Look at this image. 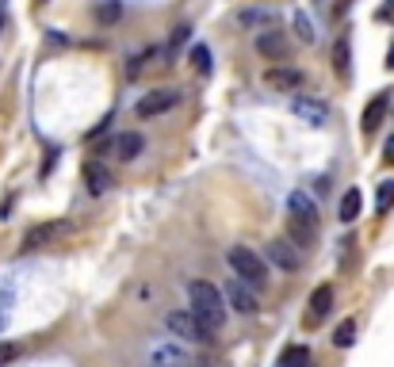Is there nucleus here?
<instances>
[{"mask_svg": "<svg viewBox=\"0 0 394 367\" xmlns=\"http://www.w3.org/2000/svg\"><path fill=\"white\" fill-rule=\"evenodd\" d=\"M187 58H192V65L203 73V77H207V73H211V50H207V46H203V42H195Z\"/></svg>", "mask_w": 394, "mask_h": 367, "instance_id": "obj_24", "label": "nucleus"}, {"mask_svg": "<svg viewBox=\"0 0 394 367\" xmlns=\"http://www.w3.org/2000/svg\"><path fill=\"white\" fill-rule=\"evenodd\" d=\"M279 16L268 12V8H241L238 12V23L241 27H253V31H272V23H276Z\"/></svg>", "mask_w": 394, "mask_h": 367, "instance_id": "obj_16", "label": "nucleus"}, {"mask_svg": "<svg viewBox=\"0 0 394 367\" xmlns=\"http://www.w3.org/2000/svg\"><path fill=\"white\" fill-rule=\"evenodd\" d=\"M333 69H337V77H349V39H337V46H333Z\"/></svg>", "mask_w": 394, "mask_h": 367, "instance_id": "obj_22", "label": "nucleus"}, {"mask_svg": "<svg viewBox=\"0 0 394 367\" xmlns=\"http://www.w3.org/2000/svg\"><path fill=\"white\" fill-rule=\"evenodd\" d=\"M287 50H291V42H287L284 31H260V35H257V54H265V58L284 62Z\"/></svg>", "mask_w": 394, "mask_h": 367, "instance_id": "obj_11", "label": "nucleus"}, {"mask_svg": "<svg viewBox=\"0 0 394 367\" xmlns=\"http://www.w3.org/2000/svg\"><path fill=\"white\" fill-rule=\"evenodd\" d=\"M142 149H146V138L138 134V130H123V134H115V138H111V142L104 146V153L119 157V161H134Z\"/></svg>", "mask_w": 394, "mask_h": 367, "instance_id": "obj_8", "label": "nucleus"}, {"mask_svg": "<svg viewBox=\"0 0 394 367\" xmlns=\"http://www.w3.org/2000/svg\"><path fill=\"white\" fill-rule=\"evenodd\" d=\"M330 310H333V287H330V284L314 287V295H311V310H306V325L325 322V318H330Z\"/></svg>", "mask_w": 394, "mask_h": 367, "instance_id": "obj_13", "label": "nucleus"}, {"mask_svg": "<svg viewBox=\"0 0 394 367\" xmlns=\"http://www.w3.org/2000/svg\"><path fill=\"white\" fill-rule=\"evenodd\" d=\"M383 157H387V161L394 165V134L387 138V146H383Z\"/></svg>", "mask_w": 394, "mask_h": 367, "instance_id": "obj_31", "label": "nucleus"}, {"mask_svg": "<svg viewBox=\"0 0 394 367\" xmlns=\"http://www.w3.org/2000/svg\"><path fill=\"white\" fill-rule=\"evenodd\" d=\"M291 111H295L306 127H325V122H330V103L314 100V96H295L291 100Z\"/></svg>", "mask_w": 394, "mask_h": 367, "instance_id": "obj_6", "label": "nucleus"}, {"mask_svg": "<svg viewBox=\"0 0 394 367\" xmlns=\"http://www.w3.org/2000/svg\"><path fill=\"white\" fill-rule=\"evenodd\" d=\"M387 107H390V92H379V96L364 107V134H375V130H379V122H383V115H387Z\"/></svg>", "mask_w": 394, "mask_h": 367, "instance_id": "obj_15", "label": "nucleus"}, {"mask_svg": "<svg viewBox=\"0 0 394 367\" xmlns=\"http://www.w3.org/2000/svg\"><path fill=\"white\" fill-rule=\"evenodd\" d=\"M149 54H153V50H146V54H138V58H130V62H127V77H130V81H134L138 73H142V65H146Z\"/></svg>", "mask_w": 394, "mask_h": 367, "instance_id": "obj_28", "label": "nucleus"}, {"mask_svg": "<svg viewBox=\"0 0 394 367\" xmlns=\"http://www.w3.org/2000/svg\"><path fill=\"white\" fill-rule=\"evenodd\" d=\"M333 344H337V348H352V344H356V318H344V322L337 325Z\"/></svg>", "mask_w": 394, "mask_h": 367, "instance_id": "obj_21", "label": "nucleus"}, {"mask_svg": "<svg viewBox=\"0 0 394 367\" xmlns=\"http://www.w3.org/2000/svg\"><path fill=\"white\" fill-rule=\"evenodd\" d=\"M311 363H314V356L306 344H291L284 352V360H279V367H311Z\"/></svg>", "mask_w": 394, "mask_h": 367, "instance_id": "obj_20", "label": "nucleus"}, {"mask_svg": "<svg viewBox=\"0 0 394 367\" xmlns=\"http://www.w3.org/2000/svg\"><path fill=\"white\" fill-rule=\"evenodd\" d=\"M265 81H268V88H276V92H295L299 84H303V73L299 69H268Z\"/></svg>", "mask_w": 394, "mask_h": 367, "instance_id": "obj_17", "label": "nucleus"}, {"mask_svg": "<svg viewBox=\"0 0 394 367\" xmlns=\"http://www.w3.org/2000/svg\"><path fill=\"white\" fill-rule=\"evenodd\" d=\"M119 16H123V4H119V0H100L96 4V20L100 23H115Z\"/></svg>", "mask_w": 394, "mask_h": 367, "instance_id": "obj_23", "label": "nucleus"}, {"mask_svg": "<svg viewBox=\"0 0 394 367\" xmlns=\"http://www.w3.org/2000/svg\"><path fill=\"white\" fill-rule=\"evenodd\" d=\"M69 238V222L65 219H54V222H39V226H31L27 230V238H23V249H50V245H58Z\"/></svg>", "mask_w": 394, "mask_h": 367, "instance_id": "obj_4", "label": "nucleus"}, {"mask_svg": "<svg viewBox=\"0 0 394 367\" xmlns=\"http://www.w3.org/2000/svg\"><path fill=\"white\" fill-rule=\"evenodd\" d=\"M222 295H226V303L238 310V314H257V295L245 287L241 276H230L226 284H222Z\"/></svg>", "mask_w": 394, "mask_h": 367, "instance_id": "obj_7", "label": "nucleus"}, {"mask_svg": "<svg viewBox=\"0 0 394 367\" xmlns=\"http://www.w3.org/2000/svg\"><path fill=\"white\" fill-rule=\"evenodd\" d=\"M387 69H394V42H390V50H387Z\"/></svg>", "mask_w": 394, "mask_h": 367, "instance_id": "obj_32", "label": "nucleus"}, {"mask_svg": "<svg viewBox=\"0 0 394 367\" xmlns=\"http://www.w3.org/2000/svg\"><path fill=\"white\" fill-rule=\"evenodd\" d=\"M295 31H299V39H303V42H314L318 39V31H314V23L306 20V12H295Z\"/></svg>", "mask_w": 394, "mask_h": 367, "instance_id": "obj_26", "label": "nucleus"}, {"mask_svg": "<svg viewBox=\"0 0 394 367\" xmlns=\"http://www.w3.org/2000/svg\"><path fill=\"white\" fill-rule=\"evenodd\" d=\"M375 20H379V23H394V0H387V4L375 12Z\"/></svg>", "mask_w": 394, "mask_h": 367, "instance_id": "obj_30", "label": "nucleus"}, {"mask_svg": "<svg viewBox=\"0 0 394 367\" xmlns=\"http://www.w3.org/2000/svg\"><path fill=\"white\" fill-rule=\"evenodd\" d=\"M268 260L276 268H284V272H299V268H303V252H299L291 241H272L268 245Z\"/></svg>", "mask_w": 394, "mask_h": 367, "instance_id": "obj_10", "label": "nucleus"}, {"mask_svg": "<svg viewBox=\"0 0 394 367\" xmlns=\"http://www.w3.org/2000/svg\"><path fill=\"white\" fill-rule=\"evenodd\" d=\"M16 356H20V344H0V367H8Z\"/></svg>", "mask_w": 394, "mask_h": 367, "instance_id": "obj_29", "label": "nucleus"}, {"mask_svg": "<svg viewBox=\"0 0 394 367\" xmlns=\"http://www.w3.org/2000/svg\"><path fill=\"white\" fill-rule=\"evenodd\" d=\"M81 176H84V187H88V195H108V192H111V173H108V165L88 161Z\"/></svg>", "mask_w": 394, "mask_h": 367, "instance_id": "obj_14", "label": "nucleus"}, {"mask_svg": "<svg viewBox=\"0 0 394 367\" xmlns=\"http://www.w3.org/2000/svg\"><path fill=\"white\" fill-rule=\"evenodd\" d=\"M187 35H192V27H176V31H173V39H168V46H165V58H173V54L180 50V46L187 42Z\"/></svg>", "mask_w": 394, "mask_h": 367, "instance_id": "obj_27", "label": "nucleus"}, {"mask_svg": "<svg viewBox=\"0 0 394 367\" xmlns=\"http://www.w3.org/2000/svg\"><path fill=\"white\" fill-rule=\"evenodd\" d=\"M176 100H180L176 88H153V92H146V96L134 103V115L138 119H157V115H165V111H173Z\"/></svg>", "mask_w": 394, "mask_h": 367, "instance_id": "obj_5", "label": "nucleus"}, {"mask_svg": "<svg viewBox=\"0 0 394 367\" xmlns=\"http://www.w3.org/2000/svg\"><path fill=\"white\" fill-rule=\"evenodd\" d=\"M390 206H394V180H383L379 184V195H375V211L387 214Z\"/></svg>", "mask_w": 394, "mask_h": 367, "instance_id": "obj_25", "label": "nucleus"}, {"mask_svg": "<svg viewBox=\"0 0 394 367\" xmlns=\"http://www.w3.org/2000/svg\"><path fill=\"white\" fill-rule=\"evenodd\" d=\"M360 211H364L360 187H349V192L341 195V214H337V219H341V222H356V219H360Z\"/></svg>", "mask_w": 394, "mask_h": 367, "instance_id": "obj_18", "label": "nucleus"}, {"mask_svg": "<svg viewBox=\"0 0 394 367\" xmlns=\"http://www.w3.org/2000/svg\"><path fill=\"white\" fill-rule=\"evenodd\" d=\"M287 241L295 245V249H311V245H314V226L287 222Z\"/></svg>", "mask_w": 394, "mask_h": 367, "instance_id": "obj_19", "label": "nucleus"}, {"mask_svg": "<svg viewBox=\"0 0 394 367\" xmlns=\"http://www.w3.org/2000/svg\"><path fill=\"white\" fill-rule=\"evenodd\" d=\"M226 260H230L233 276H241L249 287H265V284H268V264H265V257H260V252H253L249 245H233V249L226 252Z\"/></svg>", "mask_w": 394, "mask_h": 367, "instance_id": "obj_3", "label": "nucleus"}, {"mask_svg": "<svg viewBox=\"0 0 394 367\" xmlns=\"http://www.w3.org/2000/svg\"><path fill=\"white\" fill-rule=\"evenodd\" d=\"M0 27H4V12H0Z\"/></svg>", "mask_w": 394, "mask_h": 367, "instance_id": "obj_33", "label": "nucleus"}, {"mask_svg": "<svg viewBox=\"0 0 394 367\" xmlns=\"http://www.w3.org/2000/svg\"><path fill=\"white\" fill-rule=\"evenodd\" d=\"M287 222H303L318 230V203L306 192H291L287 195Z\"/></svg>", "mask_w": 394, "mask_h": 367, "instance_id": "obj_9", "label": "nucleus"}, {"mask_svg": "<svg viewBox=\"0 0 394 367\" xmlns=\"http://www.w3.org/2000/svg\"><path fill=\"white\" fill-rule=\"evenodd\" d=\"M149 363L153 367H192V356L176 344H153L149 348Z\"/></svg>", "mask_w": 394, "mask_h": 367, "instance_id": "obj_12", "label": "nucleus"}, {"mask_svg": "<svg viewBox=\"0 0 394 367\" xmlns=\"http://www.w3.org/2000/svg\"><path fill=\"white\" fill-rule=\"evenodd\" d=\"M187 310H192V314H199L203 322H207L214 333H219L222 329V322H226V295H222L219 287L214 284H207V279H192V284H187Z\"/></svg>", "mask_w": 394, "mask_h": 367, "instance_id": "obj_1", "label": "nucleus"}, {"mask_svg": "<svg viewBox=\"0 0 394 367\" xmlns=\"http://www.w3.org/2000/svg\"><path fill=\"white\" fill-rule=\"evenodd\" d=\"M165 325H168V333L184 344H211L214 341V329L203 322L199 314H192V310H168Z\"/></svg>", "mask_w": 394, "mask_h": 367, "instance_id": "obj_2", "label": "nucleus"}]
</instances>
